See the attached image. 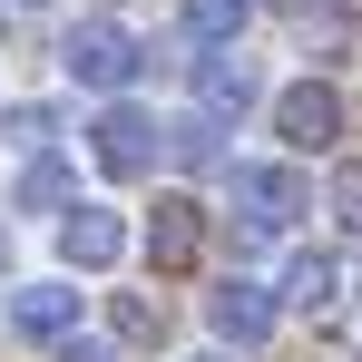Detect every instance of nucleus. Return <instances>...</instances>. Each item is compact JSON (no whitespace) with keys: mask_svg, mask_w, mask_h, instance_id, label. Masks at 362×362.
<instances>
[{"mask_svg":"<svg viewBox=\"0 0 362 362\" xmlns=\"http://www.w3.org/2000/svg\"><path fill=\"white\" fill-rule=\"evenodd\" d=\"M88 157H98V177H147L167 157V127L147 118V108H127V98H108L88 118Z\"/></svg>","mask_w":362,"mask_h":362,"instance_id":"obj_1","label":"nucleus"},{"mask_svg":"<svg viewBox=\"0 0 362 362\" xmlns=\"http://www.w3.org/2000/svg\"><path fill=\"white\" fill-rule=\"evenodd\" d=\"M59 59H69V78H78V88L118 98L127 78H137V30H127V20H78V30L59 40Z\"/></svg>","mask_w":362,"mask_h":362,"instance_id":"obj_2","label":"nucleus"},{"mask_svg":"<svg viewBox=\"0 0 362 362\" xmlns=\"http://www.w3.org/2000/svg\"><path fill=\"white\" fill-rule=\"evenodd\" d=\"M343 88L333 78H294V88H274V137L294 147V157H323V147H343Z\"/></svg>","mask_w":362,"mask_h":362,"instance_id":"obj_3","label":"nucleus"},{"mask_svg":"<svg viewBox=\"0 0 362 362\" xmlns=\"http://www.w3.org/2000/svg\"><path fill=\"white\" fill-rule=\"evenodd\" d=\"M206 323H216V343H235L255 353L274 323H284V284H255V274H226L216 294H206Z\"/></svg>","mask_w":362,"mask_h":362,"instance_id":"obj_4","label":"nucleus"},{"mask_svg":"<svg viewBox=\"0 0 362 362\" xmlns=\"http://www.w3.org/2000/svg\"><path fill=\"white\" fill-rule=\"evenodd\" d=\"M226 186H235L245 226H264V235H274V226H294L303 206H313V196H303V177H294V167H284V157H245V167H235V177H226Z\"/></svg>","mask_w":362,"mask_h":362,"instance_id":"obj_5","label":"nucleus"},{"mask_svg":"<svg viewBox=\"0 0 362 362\" xmlns=\"http://www.w3.org/2000/svg\"><path fill=\"white\" fill-rule=\"evenodd\" d=\"M196 255H206V206H196V196H157L147 264H157V274H196Z\"/></svg>","mask_w":362,"mask_h":362,"instance_id":"obj_6","label":"nucleus"},{"mask_svg":"<svg viewBox=\"0 0 362 362\" xmlns=\"http://www.w3.org/2000/svg\"><path fill=\"white\" fill-rule=\"evenodd\" d=\"M59 255H69V274H108L127 255V226L108 216V206H69L59 216Z\"/></svg>","mask_w":362,"mask_h":362,"instance_id":"obj_7","label":"nucleus"},{"mask_svg":"<svg viewBox=\"0 0 362 362\" xmlns=\"http://www.w3.org/2000/svg\"><path fill=\"white\" fill-rule=\"evenodd\" d=\"M196 108H216V118H245L255 108V59H245L235 40L226 49H196Z\"/></svg>","mask_w":362,"mask_h":362,"instance_id":"obj_8","label":"nucleus"},{"mask_svg":"<svg viewBox=\"0 0 362 362\" xmlns=\"http://www.w3.org/2000/svg\"><path fill=\"white\" fill-rule=\"evenodd\" d=\"M10 333L20 343H69L78 333V284H20L10 294Z\"/></svg>","mask_w":362,"mask_h":362,"instance_id":"obj_9","label":"nucleus"},{"mask_svg":"<svg viewBox=\"0 0 362 362\" xmlns=\"http://www.w3.org/2000/svg\"><path fill=\"white\" fill-rule=\"evenodd\" d=\"M333 294H343V264H333L323 245H303L294 264H284V313H323Z\"/></svg>","mask_w":362,"mask_h":362,"instance_id":"obj_10","label":"nucleus"},{"mask_svg":"<svg viewBox=\"0 0 362 362\" xmlns=\"http://www.w3.org/2000/svg\"><path fill=\"white\" fill-rule=\"evenodd\" d=\"M177 20H186V40H196V49H226V40H245L255 0H186Z\"/></svg>","mask_w":362,"mask_h":362,"instance_id":"obj_11","label":"nucleus"},{"mask_svg":"<svg viewBox=\"0 0 362 362\" xmlns=\"http://www.w3.org/2000/svg\"><path fill=\"white\" fill-rule=\"evenodd\" d=\"M69 196H78V177L40 147V157H30V177H20V206H30V216H69Z\"/></svg>","mask_w":362,"mask_h":362,"instance_id":"obj_12","label":"nucleus"},{"mask_svg":"<svg viewBox=\"0 0 362 362\" xmlns=\"http://www.w3.org/2000/svg\"><path fill=\"white\" fill-rule=\"evenodd\" d=\"M216 127H226L216 108H186V118L167 127V157H186V167H216V157H226V137H216Z\"/></svg>","mask_w":362,"mask_h":362,"instance_id":"obj_13","label":"nucleus"},{"mask_svg":"<svg viewBox=\"0 0 362 362\" xmlns=\"http://www.w3.org/2000/svg\"><path fill=\"white\" fill-rule=\"evenodd\" d=\"M49 127H59V108H40V98H20V108H0V137H10L20 157H40V147H49Z\"/></svg>","mask_w":362,"mask_h":362,"instance_id":"obj_14","label":"nucleus"},{"mask_svg":"<svg viewBox=\"0 0 362 362\" xmlns=\"http://www.w3.org/2000/svg\"><path fill=\"white\" fill-rule=\"evenodd\" d=\"M108 333H118V343H157V333H167V313H157L147 294H118V303H108Z\"/></svg>","mask_w":362,"mask_h":362,"instance_id":"obj_15","label":"nucleus"},{"mask_svg":"<svg viewBox=\"0 0 362 362\" xmlns=\"http://www.w3.org/2000/svg\"><path fill=\"white\" fill-rule=\"evenodd\" d=\"M323 206H333V226H343V235H362V157L333 167V196H323Z\"/></svg>","mask_w":362,"mask_h":362,"instance_id":"obj_16","label":"nucleus"},{"mask_svg":"<svg viewBox=\"0 0 362 362\" xmlns=\"http://www.w3.org/2000/svg\"><path fill=\"white\" fill-rule=\"evenodd\" d=\"M59 362H118V343H88V333H69V343H59Z\"/></svg>","mask_w":362,"mask_h":362,"instance_id":"obj_17","label":"nucleus"},{"mask_svg":"<svg viewBox=\"0 0 362 362\" xmlns=\"http://www.w3.org/2000/svg\"><path fill=\"white\" fill-rule=\"evenodd\" d=\"M0 274H10V235H0Z\"/></svg>","mask_w":362,"mask_h":362,"instance_id":"obj_18","label":"nucleus"},{"mask_svg":"<svg viewBox=\"0 0 362 362\" xmlns=\"http://www.w3.org/2000/svg\"><path fill=\"white\" fill-rule=\"evenodd\" d=\"M186 362H226V353H186Z\"/></svg>","mask_w":362,"mask_h":362,"instance_id":"obj_19","label":"nucleus"},{"mask_svg":"<svg viewBox=\"0 0 362 362\" xmlns=\"http://www.w3.org/2000/svg\"><path fill=\"white\" fill-rule=\"evenodd\" d=\"M353 303H362V264H353Z\"/></svg>","mask_w":362,"mask_h":362,"instance_id":"obj_20","label":"nucleus"},{"mask_svg":"<svg viewBox=\"0 0 362 362\" xmlns=\"http://www.w3.org/2000/svg\"><path fill=\"white\" fill-rule=\"evenodd\" d=\"M284 10H313V0H284Z\"/></svg>","mask_w":362,"mask_h":362,"instance_id":"obj_21","label":"nucleus"}]
</instances>
